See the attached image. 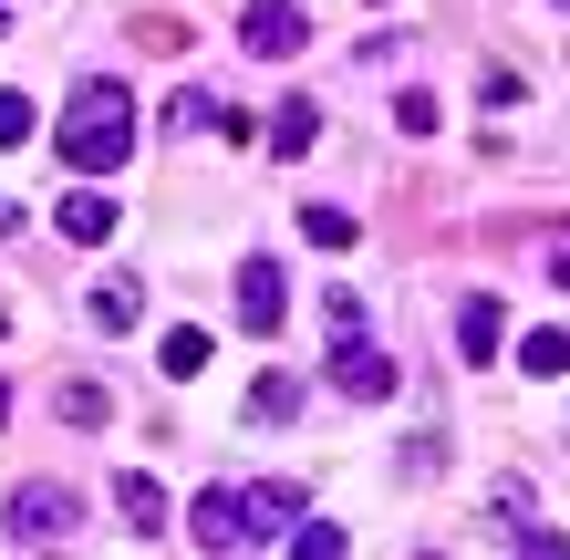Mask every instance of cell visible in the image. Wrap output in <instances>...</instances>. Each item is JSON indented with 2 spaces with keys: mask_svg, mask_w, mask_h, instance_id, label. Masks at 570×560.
<instances>
[{
  "mask_svg": "<svg viewBox=\"0 0 570 560\" xmlns=\"http://www.w3.org/2000/svg\"><path fill=\"white\" fill-rule=\"evenodd\" d=\"M52 146H62L73 177H125V156H136V105H125V83H83L73 105H62Z\"/></svg>",
  "mask_w": 570,
  "mask_h": 560,
  "instance_id": "cell-1",
  "label": "cell"
},
{
  "mask_svg": "<svg viewBox=\"0 0 570 560\" xmlns=\"http://www.w3.org/2000/svg\"><path fill=\"white\" fill-rule=\"evenodd\" d=\"M0 425H11V384H0Z\"/></svg>",
  "mask_w": 570,
  "mask_h": 560,
  "instance_id": "cell-24",
  "label": "cell"
},
{
  "mask_svg": "<svg viewBox=\"0 0 570 560\" xmlns=\"http://www.w3.org/2000/svg\"><path fill=\"white\" fill-rule=\"evenodd\" d=\"M62 415H73V425H105L115 405H105V384H62Z\"/></svg>",
  "mask_w": 570,
  "mask_h": 560,
  "instance_id": "cell-21",
  "label": "cell"
},
{
  "mask_svg": "<svg viewBox=\"0 0 570 560\" xmlns=\"http://www.w3.org/2000/svg\"><path fill=\"white\" fill-rule=\"evenodd\" d=\"M394 125H405V136H435V125H446V105H435V94H394Z\"/></svg>",
  "mask_w": 570,
  "mask_h": 560,
  "instance_id": "cell-20",
  "label": "cell"
},
{
  "mask_svg": "<svg viewBox=\"0 0 570 560\" xmlns=\"http://www.w3.org/2000/svg\"><path fill=\"white\" fill-rule=\"evenodd\" d=\"M519 364L540 374V384H560V374H570V333H529V343H519Z\"/></svg>",
  "mask_w": 570,
  "mask_h": 560,
  "instance_id": "cell-18",
  "label": "cell"
},
{
  "mask_svg": "<svg viewBox=\"0 0 570 560\" xmlns=\"http://www.w3.org/2000/svg\"><path fill=\"white\" fill-rule=\"evenodd\" d=\"M498 333H509V312H498L488 291H466V302H456V343H466L456 364H488V353H498Z\"/></svg>",
  "mask_w": 570,
  "mask_h": 560,
  "instance_id": "cell-8",
  "label": "cell"
},
{
  "mask_svg": "<svg viewBox=\"0 0 570 560\" xmlns=\"http://www.w3.org/2000/svg\"><path fill=\"white\" fill-rule=\"evenodd\" d=\"M332 384H343L353 405H374V394H394V353H374L363 333H332Z\"/></svg>",
  "mask_w": 570,
  "mask_h": 560,
  "instance_id": "cell-3",
  "label": "cell"
},
{
  "mask_svg": "<svg viewBox=\"0 0 570 560\" xmlns=\"http://www.w3.org/2000/svg\"><path fill=\"white\" fill-rule=\"evenodd\" d=\"M560 281H570V249H560Z\"/></svg>",
  "mask_w": 570,
  "mask_h": 560,
  "instance_id": "cell-25",
  "label": "cell"
},
{
  "mask_svg": "<svg viewBox=\"0 0 570 560\" xmlns=\"http://www.w3.org/2000/svg\"><path fill=\"white\" fill-rule=\"evenodd\" d=\"M52 228H62V239H73V249L115 239V197H105V187H73V197H62V208H52Z\"/></svg>",
  "mask_w": 570,
  "mask_h": 560,
  "instance_id": "cell-7",
  "label": "cell"
},
{
  "mask_svg": "<svg viewBox=\"0 0 570 560\" xmlns=\"http://www.w3.org/2000/svg\"><path fill=\"white\" fill-rule=\"evenodd\" d=\"M239 42H249L259 62H281V52H301V42H312V11H301V0H259V11L239 21Z\"/></svg>",
  "mask_w": 570,
  "mask_h": 560,
  "instance_id": "cell-4",
  "label": "cell"
},
{
  "mask_svg": "<svg viewBox=\"0 0 570 560\" xmlns=\"http://www.w3.org/2000/svg\"><path fill=\"white\" fill-rule=\"evenodd\" d=\"M187 540L197 550H239V488H208V499L187 509Z\"/></svg>",
  "mask_w": 570,
  "mask_h": 560,
  "instance_id": "cell-9",
  "label": "cell"
},
{
  "mask_svg": "<svg viewBox=\"0 0 570 560\" xmlns=\"http://www.w3.org/2000/svg\"><path fill=\"white\" fill-rule=\"evenodd\" d=\"M94 322H105V333H136V322H146V291L136 281H105V291H94Z\"/></svg>",
  "mask_w": 570,
  "mask_h": 560,
  "instance_id": "cell-13",
  "label": "cell"
},
{
  "mask_svg": "<svg viewBox=\"0 0 570 560\" xmlns=\"http://www.w3.org/2000/svg\"><path fill=\"white\" fill-rule=\"evenodd\" d=\"M239 322H249V333H281V322H291L281 259H239Z\"/></svg>",
  "mask_w": 570,
  "mask_h": 560,
  "instance_id": "cell-5",
  "label": "cell"
},
{
  "mask_svg": "<svg viewBox=\"0 0 570 560\" xmlns=\"http://www.w3.org/2000/svg\"><path fill=\"white\" fill-rule=\"evenodd\" d=\"M301 239L312 249H353L363 228H353V208H301Z\"/></svg>",
  "mask_w": 570,
  "mask_h": 560,
  "instance_id": "cell-17",
  "label": "cell"
},
{
  "mask_svg": "<svg viewBox=\"0 0 570 560\" xmlns=\"http://www.w3.org/2000/svg\"><path fill=\"white\" fill-rule=\"evenodd\" d=\"M0 146H31V94H0Z\"/></svg>",
  "mask_w": 570,
  "mask_h": 560,
  "instance_id": "cell-23",
  "label": "cell"
},
{
  "mask_svg": "<svg viewBox=\"0 0 570 560\" xmlns=\"http://www.w3.org/2000/svg\"><path fill=\"white\" fill-rule=\"evenodd\" d=\"M312 136H322L312 105H281V115H271V156H312Z\"/></svg>",
  "mask_w": 570,
  "mask_h": 560,
  "instance_id": "cell-15",
  "label": "cell"
},
{
  "mask_svg": "<svg viewBox=\"0 0 570 560\" xmlns=\"http://www.w3.org/2000/svg\"><path fill=\"white\" fill-rule=\"evenodd\" d=\"M73 530V488H11V540H62Z\"/></svg>",
  "mask_w": 570,
  "mask_h": 560,
  "instance_id": "cell-6",
  "label": "cell"
},
{
  "mask_svg": "<svg viewBox=\"0 0 570 560\" xmlns=\"http://www.w3.org/2000/svg\"><path fill=\"white\" fill-rule=\"evenodd\" d=\"M291 550L301 560H343V530H332V519H291Z\"/></svg>",
  "mask_w": 570,
  "mask_h": 560,
  "instance_id": "cell-19",
  "label": "cell"
},
{
  "mask_svg": "<svg viewBox=\"0 0 570 560\" xmlns=\"http://www.w3.org/2000/svg\"><path fill=\"white\" fill-rule=\"evenodd\" d=\"M322 322L332 333H363V291H322Z\"/></svg>",
  "mask_w": 570,
  "mask_h": 560,
  "instance_id": "cell-22",
  "label": "cell"
},
{
  "mask_svg": "<svg viewBox=\"0 0 570 560\" xmlns=\"http://www.w3.org/2000/svg\"><path fill=\"white\" fill-rule=\"evenodd\" d=\"M0 31H11V21H0Z\"/></svg>",
  "mask_w": 570,
  "mask_h": 560,
  "instance_id": "cell-26",
  "label": "cell"
},
{
  "mask_svg": "<svg viewBox=\"0 0 570 560\" xmlns=\"http://www.w3.org/2000/svg\"><path fill=\"white\" fill-rule=\"evenodd\" d=\"M115 509H125V530H136V540L166 530V488H156L146 468H136V478H115Z\"/></svg>",
  "mask_w": 570,
  "mask_h": 560,
  "instance_id": "cell-10",
  "label": "cell"
},
{
  "mask_svg": "<svg viewBox=\"0 0 570 560\" xmlns=\"http://www.w3.org/2000/svg\"><path fill=\"white\" fill-rule=\"evenodd\" d=\"M301 415V374H259L249 384V425H291Z\"/></svg>",
  "mask_w": 570,
  "mask_h": 560,
  "instance_id": "cell-12",
  "label": "cell"
},
{
  "mask_svg": "<svg viewBox=\"0 0 570 560\" xmlns=\"http://www.w3.org/2000/svg\"><path fill=\"white\" fill-rule=\"evenodd\" d=\"M208 125H218V94H166V136H208Z\"/></svg>",
  "mask_w": 570,
  "mask_h": 560,
  "instance_id": "cell-16",
  "label": "cell"
},
{
  "mask_svg": "<svg viewBox=\"0 0 570 560\" xmlns=\"http://www.w3.org/2000/svg\"><path fill=\"white\" fill-rule=\"evenodd\" d=\"M156 364L177 374V384H187V374H208V333H197V322H177V333L156 343Z\"/></svg>",
  "mask_w": 570,
  "mask_h": 560,
  "instance_id": "cell-14",
  "label": "cell"
},
{
  "mask_svg": "<svg viewBox=\"0 0 570 560\" xmlns=\"http://www.w3.org/2000/svg\"><path fill=\"white\" fill-rule=\"evenodd\" d=\"M560 11H570V0H560Z\"/></svg>",
  "mask_w": 570,
  "mask_h": 560,
  "instance_id": "cell-27",
  "label": "cell"
},
{
  "mask_svg": "<svg viewBox=\"0 0 570 560\" xmlns=\"http://www.w3.org/2000/svg\"><path fill=\"white\" fill-rule=\"evenodd\" d=\"M498 519H509V540H519V550H570L550 519H529V488H498Z\"/></svg>",
  "mask_w": 570,
  "mask_h": 560,
  "instance_id": "cell-11",
  "label": "cell"
},
{
  "mask_svg": "<svg viewBox=\"0 0 570 560\" xmlns=\"http://www.w3.org/2000/svg\"><path fill=\"white\" fill-rule=\"evenodd\" d=\"M291 519H301V488H291V478H259V488H239V550H259V540H291Z\"/></svg>",
  "mask_w": 570,
  "mask_h": 560,
  "instance_id": "cell-2",
  "label": "cell"
}]
</instances>
